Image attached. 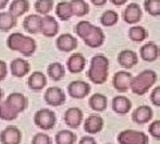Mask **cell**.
<instances>
[{"label":"cell","instance_id":"cell-24","mask_svg":"<svg viewBox=\"0 0 160 144\" xmlns=\"http://www.w3.org/2000/svg\"><path fill=\"white\" fill-rule=\"evenodd\" d=\"M88 106L95 112H103L107 110L108 99L106 95H103V93H99V92L92 93L88 99Z\"/></svg>","mask_w":160,"mask_h":144},{"label":"cell","instance_id":"cell-29","mask_svg":"<svg viewBox=\"0 0 160 144\" xmlns=\"http://www.w3.org/2000/svg\"><path fill=\"white\" fill-rule=\"evenodd\" d=\"M55 13L62 22H68L73 16L69 2H60L55 6Z\"/></svg>","mask_w":160,"mask_h":144},{"label":"cell","instance_id":"cell-22","mask_svg":"<svg viewBox=\"0 0 160 144\" xmlns=\"http://www.w3.org/2000/svg\"><path fill=\"white\" fill-rule=\"evenodd\" d=\"M111 106H112V110L115 113H118V115H127L132 108V102L129 100L127 96L118 95L112 99Z\"/></svg>","mask_w":160,"mask_h":144},{"label":"cell","instance_id":"cell-18","mask_svg":"<svg viewBox=\"0 0 160 144\" xmlns=\"http://www.w3.org/2000/svg\"><path fill=\"white\" fill-rule=\"evenodd\" d=\"M142 16H143V11H142V8H140V6L138 3H129L123 11L124 22H126L127 24H132V26L139 23Z\"/></svg>","mask_w":160,"mask_h":144},{"label":"cell","instance_id":"cell-47","mask_svg":"<svg viewBox=\"0 0 160 144\" xmlns=\"http://www.w3.org/2000/svg\"><path fill=\"white\" fill-rule=\"evenodd\" d=\"M106 144H112V143H106Z\"/></svg>","mask_w":160,"mask_h":144},{"label":"cell","instance_id":"cell-45","mask_svg":"<svg viewBox=\"0 0 160 144\" xmlns=\"http://www.w3.org/2000/svg\"><path fill=\"white\" fill-rule=\"evenodd\" d=\"M8 4H9V0H0V11H3Z\"/></svg>","mask_w":160,"mask_h":144},{"label":"cell","instance_id":"cell-42","mask_svg":"<svg viewBox=\"0 0 160 144\" xmlns=\"http://www.w3.org/2000/svg\"><path fill=\"white\" fill-rule=\"evenodd\" d=\"M79 144H98V143L93 136H83L79 140Z\"/></svg>","mask_w":160,"mask_h":144},{"label":"cell","instance_id":"cell-28","mask_svg":"<svg viewBox=\"0 0 160 144\" xmlns=\"http://www.w3.org/2000/svg\"><path fill=\"white\" fill-rule=\"evenodd\" d=\"M16 17L8 11H0V32H9L16 26Z\"/></svg>","mask_w":160,"mask_h":144},{"label":"cell","instance_id":"cell-37","mask_svg":"<svg viewBox=\"0 0 160 144\" xmlns=\"http://www.w3.org/2000/svg\"><path fill=\"white\" fill-rule=\"evenodd\" d=\"M144 9L151 16H160V0H144Z\"/></svg>","mask_w":160,"mask_h":144},{"label":"cell","instance_id":"cell-16","mask_svg":"<svg viewBox=\"0 0 160 144\" xmlns=\"http://www.w3.org/2000/svg\"><path fill=\"white\" fill-rule=\"evenodd\" d=\"M8 69L11 71V75L15 77H24L27 76L29 72H31V66L29 63L26 60V59H22V57H16L13 59L9 64Z\"/></svg>","mask_w":160,"mask_h":144},{"label":"cell","instance_id":"cell-21","mask_svg":"<svg viewBox=\"0 0 160 144\" xmlns=\"http://www.w3.org/2000/svg\"><path fill=\"white\" fill-rule=\"evenodd\" d=\"M86 63H87V60H86V57H84L83 53L75 52L68 57L67 69L71 73H80V72L84 71V68H86Z\"/></svg>","mask_w":160,"mask_h":144},{"label":"cell","instance_id":"cell-25","mask_svg":"<svg viewBox=\"0 0 160 144\" xmlns=\"http://www.w3.org/2000/svg\"><path fill=\"white\" fill-rule=\"evenodd\" d=\"M40 22H42V16H40V15H38V13L28 15V16L23 20L24 31L29 35L40 33Z\"/></svg>","mask_w":160,"mask_h":144},{"label":"cell","instance_id":"cell-46","mask_svg":"<svg viewBox=\"0 0 160 144\" xmlns=\"http://www.w3.org/2000/svg\"><path fill=\"white\" fill-rule=\"evenodd\" d=\"M3 97H4V93H3V89L0 88V103L3 102Z\"/></svg>","mask_w":160,"mask_h":144},{"label":"cell","instance_id":"cell-6","mask_svg":"<svg viewBox=\"0 0 160 144\" xmlns=\"http://www.w3.org/2000/svg\"><path fill=\"white\" fill-rule=\"evenodd\" d=\"M44 102H46V104H48V106L51 107H60L63 106L64 103H66V92L63 91L60 87H49L46 89V92H44Z\"/></svg>","mask_w":160,"mask_h":144},{"label":"cell","instance_id":"cell-1","mask_svg":"<svg viewBox=\"0 0 160 144\" xmlns=\"http://www.w3.org/2000/svg\"><path fill=\"white\" fill-rule=\"evenodd\" d=\"M6 44L11 51L20 52L26 57L32 56L36 52V48H38L36 40L32 39V36H27V35H24L22 32H12L7 37Z\"/></svg>","mask_w":160,"mask_h":144},{"label":"cell","instance_id":"cell-11","mask_svg":"<svg viewBox=\"0 0 160 144\" xmlns=\"http://www.w3.org/2000/svg\"><path fill=\"white\" fill-rule=\"evenodd\" d=\"M59 32V23L51 15H46L42 16V22H40V33L46 37H53L56 36Z\"/></svg>","mask_w":160,"mask_h":144},{"label":"cell","instance_id":"cell-9","mask_svg":"<svg viewBox=\"0 0 160 144\" xmlns=\"http://www.w3.org/2000/svg\"><path fill=\"white\" fill-rule=\"evenodd\" d=\"M132 73L123 69V71H118L113 75L112 79V86L116 89L118 92H127L129 89V86H131V80H132Z\"/></svg>","mask_w":160,"mask_h":144},{"label":"cell","instance_id":"cell-35","mask_svg":"<svg viewBox=\"0 0 160 144\" xmlns=\"http://www.w3.org/2000/svg\"><path fill=\"white\" fill-rule=\"evenodd\" d=\"M33 7L38 15L46 16V15H49V12L53 9V0H36Z\"/></svg>","mask_w":160,"mask_h":144},{"label":"cell","instance_id":"cell-39","mask_svg":"<svg viewBox=\"0 0 160 144\" xmlns=\"http://www.w3.org/2000/svg\"><path fill=\"white\" fill-rule=\"evenodd\" d=\"M148 132L153 139L160 140V120H155L148 126Z\"/></svg>","mask_w":160,"mask_h":144},{"label":"cell","instance_id":"cell-31","mask_svg":"<svg viewBox=\"0 0 160 144\" xmlns=\"http://www.w3.org/2000/svg\"><path fill=\"white\" fill-rule=\"evenodd\" d=\"M69 4H71L73 16L83 17V16H86V15L89 13V6L86 0H71Z\"/></svg>","mask_w":160,"mask_h":144},{"label":"cell","instance_id":"cell-20","mask_svg":"<svg viewBox=\"0 0 160 144\" xmlns=\"http://www.w3.org/2000/svg\"><path fill=\"white\" fill-rule=\"evenodd\" d=\"M139 56L132 49H123L118 55V63L126 69H131L138 64Z\"/></svg>","mask_w":160,"mask_h":144},{"label":"cell","instance_id":"cell-41","mask_svg":"<svg viewBox=\"0 0 160 144\" xmlns=\"http://www.w3.org/2000/svg\"><path fill=\"white\" fill-rule=\"evenodd\" d=\"M8 75V64L4 60H0V82H3Z\"/></svg>","mask_w":160,"mask_h":144},{"label":"cell","instance_id":"cell-34","mask_svg":"<svg viewBox=\"0 0 160 144\" xmlns=\"http://www.w3.org/2000/svg\"><path fill=\"white\" fill-rule=\"evenodd\" d=\"M19 113L13 110V108L9 107V104L4 100L0 103V119L4 122H12L15 119H18Z\"/></svg>","mask_w":160,"mask_h":144},{"label":"cell","instance_id":"cell-2","mask_svg":"<svg viewBox=\"0 0 160 144\" xmlns=\"http://www.w3.org/2000/svg\"><path fill=\"white\" fill-rule=\"evenodd\" d=\"M109 71V60L107 56L102 55H95L92 56L91 62H89V68L87 71V77L89 82L93 84H104L108 79V72Z\"/></svg>","mask_w":160,"mask_h":144},{"label":"cell","instance_id":"cell-19","mask_svg":"<svg viewBox=\"0 0 160 144\" xmlns=\"http://www.w3.org/2000/svg\"><path fill=\"white\" fill-rule=\"evenodd\" d=\"M6 102L9 104V107L13 108L15 111H16L18 113H22L27 110L28 107V99L26 95H23V93L20 92H12L9 93V95L7 96Z\"/></svg>","mask_w":160,"mask_h":144},{"label":"cell","instance_id":"cell-3","mask_svg":"<svg viewBox=\"0 0 160 144\" xmlns=\"http://www.w3.org/2000/svg\"><path fill=\"white\" fill-rule=\"evenodd\" d=\"M158 80V75L153 69H144L139 75L133 76L131 80L129 89L138 96H143L149 91V88L155 86Z\"/></svg>","mask_w":160,"mask_h":144},{"label":"cell","instance_id":"cell-38","mask_svg":"<svg viewBox=\"0 0 160 144\" xmlns=\"http://www.w3.org/2000/svg\"><path fill=\"white\" fill-rule=\"evenodd\" d=\"M31 144H52V139L49 135L44 132H38L36 135L32 137Z\"/></svg>","mask_w":160,"mask_h":144},{"label":"cell","instance_id":"cell-40","mask_svg":"<svg viewBox=\"0 0 160 144\" xmlns=\"http://www.w3.org/2000/svg\"><path fill=\"white\" fill-rule=\"evenodd\" d=\"M149 100H151V103L153 104V106L160 107V86L155 87L152 89L151 95H149Z\"/></svg>","mask_w":160,"mask_h":144},{"label":"cell","instance_id":"cell-43","mask_svg":"<svg viewBox=\"0 0 160 144\" xmlns=\"http://www.w3.org/2000/svg\"><path fill=\"white\" fill-rule=\"evenodd\" d=\"M93 6H96V7H103V6H106L107 4V0H89Z\"/></svg>","mask_w":160,"mask_h":144},{"label":"cell","instance_id":"cell-33","mask_svg":"<svg viewBox=\"0 0 160 144\" xmlns=\"http://www.w3.org/2000/svg\"><path fill=\"white\" fill-rule=\"evenodd\" d=\"M119 22V13L113 9H107L100 16V24L103 27H113Z\"/></svg>","mask_w":160,"mask_h":144},{"label":"cell","instance_id":"cell-30","mask_svg":"<svg viewBox=\"0 0 160 144\" xmlns=\"http://www.w3.org/2000/svg\"><path fill=\"white\" fill-rule=\"evenodd\" d=\"M78 136L71 130H62L55 135V143L56 144H75Z\"/></svg>","mask_w":160,"mask_h":144},{"label":"cell","instance_id":"cell-36","mask_svg":"<svg viewBox=\"0 0 160 144\" xmlns=\"http://www.w3.org/2000/svg\"><path fill=\"white\" fill-rule=\"evenodd\" d=\"M93 24L88 20H80L79 23H76V26H75V33H76V36L80 37L83 40L84 37L88 35V32L92 29Z\"/></svg>","mask_w":160,"mask_h":144},{"label":"cell","instance_id":"cell-32","mask_svg":"<svg viewBox=\"0 0 160 144\" xmlns=\"http://www.w3.org/2000/svg\"><path fill=\"white\" fill-rule=\"evenodd\" d=\"M128 37L135 43L144 42L148 37V31L142 26H132L128 29Z\"/></svg>","mask_w":160,"mask_h":144},{"label":"cell","instance_id":"cell-17","mask_svg":"<svg viewBox=\"0 0 160 144\" xmlns=\"http://www.w3.org/2000/svg\"><path fill=\"white\" fill-rule=\"evenodd\" d=\"M132 122L139 124V126H143V124H147L152 120L153 117V111L152 108L149 106H146V104H143V106H139L136 110H133L132 112Z\"/></svg>","mask_w":160,"mask_h":144},{"label":"cell","instance_id":"cell-27","mask_svg":"<svg viewBox=\"0 0 160 144\" xmlns=\"http://www.w3.org/2000/svg\"><path fill=\"white\" fill-rule=\"evenodd\" d=\"M29 9V2L28 0H12L9 4L8 12H11L15 17H20L23 15H26Z\"/></svg>","mask_w":160,"mask_h":144},{"label":"cell","instance_id":"cell-26","mask_svg":"<svg viewBox=\"0 0 160 144\" xmlns=\"http://www.w3.org/2000/svg\"><path fill=\"white\" fill-rule=\"evenodd\" d=\"M47 75L48 77L53 82H60L62 79L66 76V68L62 63L59 62H52L51 64H48L47 67Z\"/></svg>","mask_w":160,"mask_h":144},{"label":"cell","instance_id":"cell-4","mask_svg":"<svg viewBox=\"0 0 160 144\" xmlns=\"http://www.w3.org/2000/svg\"><path fill=\"white\" fill-rule=\"evenodd\" d=\"M33 123L42 131H51L56 124V113L49 108H42L35 112Z\"/></svg>","mask_w":160,"mask_h":144},{"label":"cell","instance_id":"cell-10","mask_svg":"<svg viewBox=\"0 0 160 144\" xmlns=\"http://www.w3.org/2000/svg\"><path fill=\"white\" fill-rule=\"evenodd\" d=\"M83 42L89 48H99L106 42V33H104V31L100 27L93 26L87 36L83 39Z\"/></svg>","mask_w":160,"mask_h":144},{"label":"cell","instance_id":"cell-12","mask_svg":"<svg viewBox=\"0 0 160 144\" xmlns=\"http://www.w3.org/2000/svg\"><path fill=\"white\" fill-rule=\"evenodd\" d=\"M23 133L15 126H8L0 132V143L2 144H20Z\"/></svg>","mask_w":160,"mask_h":144},{"label":"cell","instance_id":"cell-14","mask_svg":"<svg viewBox=\"0 0 160 144\" xmlns=\"http://www.w3.org/2000/svg\"><path fill=\"white\" fill-rule=\"evenodd\" d=\"M104 127V119L100 115H89L86 117V120H83V128L86 133L88 135H96Z\"/></svg>","mask_w":160,"mask_h":144},{"label":"cell","instance_id":"cell-7","mask_svg":"<svg viewBox=\"0 0 160 144\" xmlns=\"http://www.w3.org/2000/svg\"><path fill=\"white\" fill-rule=\"evenodd\" d=\"M68 95L72 99H84L91 93V86L89 83H86L84 80H73L68 84L67 87Z\"/></svg>","mask_w":160,"mask_h":144},{"label":"cell","instance_id":"cell-8","mask_svg":"<svg viewBox=\"0 0 160 144\" xmlns=\"http://www.w3.org/2000/svg\"><path fill=\"white\" fill-rule=\"evenodd\" d=\"M84 113L79 107H71L64 112V123L69 130H78L83 124Z\"/></svg>","mask_w":160,"mask_h":144},{"label":"cell","instance_id":"cell-5","mask_svg":"<svg viewBox=\"0 0 160 144\" xmlns=\"http://www.w3.org/2000/svg\"><path fill=\"white\" fill-rule=\"evenodd\" d=\"M116 137L119 144H148L149 142L146 133L136 130H124Z\"/></svg>","mask_w":160,"mask_h":144},{"label":"cell","instance_id":"cell-44","mask_svg":"<svg viewBox=\"0 0 160 144\" xmlns=\"http://www.w3.org/2000/svg\"><path fill=\"white\" fill-rule=\"evenodd\" d=\"M127 2L128 0H111V3L116 7H122V6H124V4H127Z\"/></svg>","mask_w":160,"mask_h":144},{"label":"cell","instance_id":"cell-23","mask_svg":"<svg viewBox=\"0 0 160 144\" xmlns=\"http://www.w3.org/2000/svg\"><path fill=\"white\" fill-rule=\"evenodd\" d=\"M27 86L31 91H35V92L43 91V88L47 87V76L40 71H35L28 76Z\"/></svg>","mask_w":160,"mask_h":144},{"label":"cell","instance_id":"cell-15","mask_svg":"<svg viewBox=\"0 0 160 144\" xmlns=\"http://www.w3.org/2000/svg\"><path fill=\"white\" fill-rule=\"evenodd\" d=\"M56 48L62 52H72L78 48V39L72 33H63L56 39Z\"/></svg>","mask_w":160,"mask_h":144},{"label":"cell","instance_id":"cell-13","mask_svg":"<svg viewBox=\"0 0 160 144\" xmlns=\"http://www.w3.org/2000/svg\"><path fill=\"white\" fill-rule=\"evenodd\" d=\"M139 55H140L142 60L147 62V63L156 62L160 57V48L156 43L148 42L144 44V46H142V48H140V51H139Z\"/></svg>","mask_w":160,"mask_h":144}]
</instances>
